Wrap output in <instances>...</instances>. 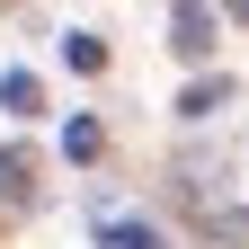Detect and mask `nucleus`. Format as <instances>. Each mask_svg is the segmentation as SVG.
<instances>
[{
	"label": "nucleus",
	"mask_w": 249,
	"mask_h": 249,
	"mask_svg": "<svg viewBox=\"0 0 249 249\" xmlns=\"http://www.w3.org/2000/svg\"><path fill=\"white\" fill-rule=\"evenodd\" d=\"M169 45H178L187 62L213 53V9H205V0H178V9H169Z\"/></svg>",
	"instance_id": "obj_1"
},
{
	"label": "nucleus",
	"mask_w": 249,
	"mask_h": 249,
	"mask_svg": "<svg viewBox=\"0 0 249 249\" xmlns=\"http://www.w3.org/2000/svg\"><path fill=\"white\" fill-rule=\"evenodd\" d=\"M0 205H36V151H0Z\"/></svg>",
	"instance_id": "obj_2"
},
{
	"label": "nucleus",
	"mask_w": 249,
	"mask_h": 249,
	"mask_svg": "<svg viewBox=\"0 0 249 249\" xmlns=\"http://www.w3.org/2000/svg\"><path fill=\"white\" fill-rule=\"evenodd\" d=\"M213 107H231V80H223V71H213V80H196V89L178 98V116H187V124H205Z\"/></svg>",
	"instance_id": "obj_3"
},
{
	"label": "nucleus",
	"mask_w": 249,
	"mask_h": 249,
	"mask_svg": "<svg viewBox=\"0 0 249 249\" xmlns=\"http://www.w3.org/2000/svg\"><path fill=\"white\" fill-rule=\"evenodd\" d=\"M98 240H107V249H160L151 223H98Z\"/></svg>",
	"instance_id": "obj_4"
},
{
	"label": "nucleus",
	"mask_w": 249,
	"mask_h": 249,
	"mask_svg": "<svg viewBox=\"0 0 249 249\" xmlns=\"http://www.w3.org/2000/svg\"><path fill=\"white\" fill-rule=\"evenodd\" d=\"M62 62H71V71H107V45L98 36H62Z\"/></svg>",
	"instance_id": "obj_5"
},
{
	"label": "nucleus",
	"mask_w": 249,
	"mask_h": 249,
	"mask_svg": "<svg viewBox=\"0 0 249 249\" xmlns=\"http://www.w3.org/2000/svg\"><path fill=\"white\" fill-rule=\"evenodd\" d=\"M62 151H71V160H98V151H107V134H98V124H89V116H80V124H71V134H62Z\"/></svg>",
	"instance_id": "obj_6"
},
{
	"label": "nucleus",
	"mask_w": 249,
	"mask_h": 249,
	"mask_svg": "<svg viewBox=\"0 0 249 249\" xmlns=\"http://www.w3.org/2000/svg\"><path fill=\"white\" fill-rule=\"evenodd\" d=\"M0 107H9V116H36V80L9 71V80H0Z\"/></svg>",
	"instance_id": "obj_7"
},
{
	"label": "nucleus",
	"mask_w": 249,
	"mask_h": 249,
	"mask_svg": "<svg viewBox=\"0 0 249 249\" xmlns=\"http://www.w3.org/2000/svg\"><path fill=\"white\" fill-rule=\"evenodd\" d=\"M231 9H240V18H249V0H231Z\"/></svg>",
	"instance_id": "obj_8"
}]
</instances>
